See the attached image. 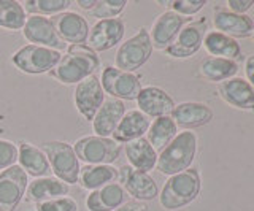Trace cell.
<instances>
[{
	"label": "cell",
	"instance_id": "6da1fadb",
	"mask_svg": "<svg viewBox=\"0 0 254 211\" xmlns=\"http://www.w3.org/2000/svg\"><path fill=\"white\" fill-rule=\"evenodd\" d=\"M99 67L100 57L97 53L86 45H71L50 73L62 84H73L92 76Z\"/></svg>",
	"mask_w": 254,
	"mask_h": 211
},
{
	"label": "cell",
	"instance_id": "7a4b0ae2",
	"mask_svg": "<svg viewBox=\"0 0 254 211\" xmlns=\"http://www.w3.org/2000/svg\"><path fill=\"white\" fill-rule=\"evenodd\" d=\"M197 153V137L194 132L185 130L175 137L157 156V170L164 175H177L194 162Z\"/></svg>",
	"mask_w": 254,
	"mask_h": 211
},
{
	"label": "cell",
	"instance_id": "3957f363",
	"mask_svg": "<svg viewBox=\"0 0 254 211\" xmlns=\"http://www.w3.org/2000/svg\"><path fill=\"white\" fill-rule=\"evenodd\" d=\"M198 192H200V175L195 168H188L167 179L159 195V202L164 210H180L194 202Z\"/></svg>",
	"mask_w": 254,
	"mask_h": 211
},
{
	"label": "cell",
	"instance_id": "277c9868",
	"mask_svg": "<svg viewBox=\"0 0 254 211\" xmlns=\"http://www.w3.org/2000/svg\"><path fill=\"white\" fill-rule=\"evenodd\" d=\"M42 151L46 154L51 171L65 184H76L79 178V162L68 143L48 142L42 145Z\"/></svg>",
	"mask_w": 254,
	"mask_h": 211
},
{
	"label": "cell",
	"instance_id": "5b68a950",
	"mask_svg": "<svg viewBox=\"0 0 254 211\" xmlns=\"http://www.w3.org/2000/svg\"><path fill=\"white\" fill-rule=\"evenodd\" d=\"M78 160L86 162L87 165H111L121 154V146L113 138L103 137H84L79 138L73 146Z\"/></svg>",
	"mask_w": 254,
	"mask_h": 211
},
{
	"label": "cell",
	"instance_id": "8992f818",
	"mask_svg": "<svg viewBox=\"0 0 254 211\" xmlns=\"http://www.w3.org/2000/svg\"><path fill=\"white\" fill-rule=\"evenodd\" d=\"M151 53H153V43H151L149 32L145 27H141L138 34L130 37L118 48L115 65L121 72L132 73L151 57Z\"/></svg>",
	"mask_w": 254,
	"mask_h": 211
},
{
	"label": "cell",
	"instance_id": "52a82bcc",
	"mask_svg": "<svg viewBox=\"0 0 254 211\" xmlns=\"http://www.w3.org/2000/svg\"><path fill=\"white\" fill-rule=\"evenodd\" d=\"M62 54L56 50L45 48L38 45H26L21 50L13 54V64L18 67L21 72H26L30 75H40L51 72L58 65Z\"/></svg>",
	"mask_w": 254,
	"mask_h": 211
},
{
	"label": "cell",
	"instance_id": "ba28073f",
	"mask_svg": "<svg viewBox=\"0 0 254 211\" xmlns=\"http://www.w3.org/2000/svg\"><path fill=\"white\" fill-rule=\"evenodd\" d=\"M29 186L27 173L13 165L0 173V211H16Z\"/></svg>",
	"mask_w": 254,
	"mask_h": 211
},
{
	"label": "cell",
	"instance_id": "9c48e42d",
	"mask_svg": "<svg viewBox=\"0 0 254 211\" xmlns=\"http://www.w3.org/2000/svg\"><path fill=\"white\" fill-rule=\"evenodd\" d=\"M100 84L103 92L110 94L118 100H137L141 91V81L138 76L121 72L116 67L103 68Z\"/></svg>",
	"mask_w": 254,
	"mask_h": 211
},
{
	"label": "cell",
	"instance_id": "30bf717a",
	"mask_svg": "<svg viewBox=\"0 0 254 211\" xmlns=\"http://www.w3.org/2000/svg\"><path fill=\"white\" fill-rule=\"evenodd\" d=\"M118 181L123 189L137 202H149L159 195L157 184L145 171L135 170L130 165H123L118 170Z\"/></svg>",
	"mask_w": 254,
	"mask_h": 211
},
{
	"label": "cell",
	"instance_id": "8fae6325",
	"mask_svg": "<svg viewBox=\"0 0 254 211\" xmlns=\"http://www.w3.org/2000/svg\"><path fill=\"white\" fill-rule=\"evenodd\" d=\"M124 30H126V26L121 18L100 19L95 22L92 29H89L86 46L91 48L94 53L107 51L123 40Z\"/></svg>",
	"mask_w": 254,
	"mask_h": 211
},
{
	"label": "cell",
	"instance_id": "7c38bea8",
	"mask_svg": "<svg viewBox=\"0 0 254 211\" xmlns=\"http://www.w3.org/2000/svg\"><path fill=\"white\" fill-rule=\"evenodd\" d=\"M103 102H105V92L95 75L78 83L75 89V106L86 121L94 119Z\"/></svg>",
	"mask_w": 254,
	"mask_h": 211
},
{
	"label": "cell",
	"instance_id": "4fadbf2b",
	"mask_svg": "<svg viewBox=\"0 0 254 211\" xmlns=\"http://www.w3.org/2000/svg\"><path fill=\"white\" fill-rule=\"evenodd\" d=\"M206 30V21L200 19L195 22L186 24L180 30V34L175 38V42L165 50V53L172 57L185 59L195 54L203 43Z\"/></svg>",
	"mask_w": 254,
	"mask_h": 211
},
{
	"label": "cell",
	"instance_id": "5bb4252c",
	"mask_svg": "<svg viewBox=\"0 0 254 211\" xmlns=\"http://www.w3.org/2000/svg\"><path fill=\"white\" fill-rule=\"evenodd\" d=\"M22 34L32 45L45 46V48H51L56 51L65 48V43L56 34L51 19H48L46 16H38V14L29 16L26 19V24H24Z\"/></svg>",
	"mask_w": 254,
	"mask_h": 211
},
{
	"label": "cell",
	"instance_id": "9a60e30c",
	"mask_svg": "<svg viewBox=\"0 0 254 211\" xmlns=\"http://www.w3.org/2000/svg\"><path fill=\"white\" fill-rule=\"evenodd\" d=\"M51 22L56 29V34L64 43L84 45L89 35V24L81 14L73 11H64L54 14Z\"/></svg>",
	"mask_w": 254,
	"mask_h": 211
},
{
	"label": "cell",
	"instance_id": "2e32d148",
	"mask_svg": "<svg viewBox=\"0 0 254 211\" xmlns=\"http://www.w3.org/2000/svg\"><path fill=\"white\" fill-rule=\"evenodd\" d=\"M188 22V18L175 11H165L159 16L153 27H151L149 38L153 43V48L156 50H167L175 42V38L180 34V30L185 27Z\"/></svg>",
	"mask_w": 254,
	"mask_h": 211
},
{
	"label": "cell",
	"instance_id": "e0dca14e",
	"mask_svg": "<svg viewBox=\"0 0 254 211\" xmlns=\"http://www.w3.org/2000/svg\"><path fill=\"white\" fill-rule=\"evenodd\" d=\"M219 96L230 106L243 111H254V89L243 78H229L219 84Z\"/></svg>",
	"mask_w": 254,
	"mask_h": 211
},
{
	"label": "cell",
	"instance_id": "ac0fdd59",
	"mask_svg": "<svg viewBox=\"0 0 254 211\" xmlns=\"http://www.w3.org/2000/svg\"><path fill=\"white\" fill-rule=\"evenodd\" d=\"M137 105L143 114L148 118H162V116H170L175 108L173 99L162 91L161 88L148 86L143 88L137 97Z\"/></svg>",
	"mask_w": 254,
	"mask_h": 211
},
{
	"label": "cell",
	"instance_id": "d6986e66",
	"mask_svg": "<svg viewBox=\"0 0 254 211\" xmlns=\"http://www.w3.org/2000/svg\"><path fill=\"white\" fill-rule=\"evenodd\" d=\"M124 114H126V105L123 100L107 99L92 119V129L95 132V135L110 138V135H113V132L116 130L118 124L121 122Z\"/></svg>",
	"mask_w": 254,
	"mask_h": 211
},
{
	"label": "cell",
	"instance_id": "ffe728a7",
	"mask_svg": "<svg viewBox=\"0 0 254 211\" xmlns=\"http://www.w3.org/2000/svg\"><path fill=\"white\" fill-rule=\"evenodd\" d=\"M170 118L181 129H194L202 127L213 119V111L210 106L205 104H197V102H185V104L175 105Z\"/></svg>",
	"mask_w": 254,
	"mask_h": 211
},
{
	"label": "cell",
	"instance_id": "44dd1931",
	"mask_svg": "<svg viewBox=\"0 0 254 211\" xmlns=\"http://www.w3.org/2000/svg\"><path fill=\"white\" fill-rule=\"evenodd\" d=\"M129 195L119 183H110L100 189L92 191L86 199L89 211H115L127 202Z\"/></svg>",
	"mask_w": 254,
	"mask_h": 211
},
{
	"label": "cell",
	"instance_id": "7402d4cb",
	"mask_svg": "<svg viewBox=\"0 0 254 211\" xmlns=\"http://www.w3.org/2000/svg\"><path fill=\"white\" fill-rule=\"evenodd\" d=\"M149 126L151 121L146 114H143L140 110H130L123 116L121 122L118 124L111 137L116 143H129L141 138L148 132Z\"/></svg>",
	"mask_w": 254,
	"mask_h": 211
},
{
	"label": "cell",
	"instance_id": "603a6c76",
	"mask_svg": "<svg viewBox=\"0 0 254 211\" xmlns=\"http://www.w3.org/2000/svg\"><path fill=\"white\" fill-rule=\"evenodd\" d=\"M70 192L68 184L62 183L58 178H50V176H43V178H37L34 179L26 191V202H46V200H53V199H59L67 195Z\"/></svg>",
	"mask_w": 254,
	"mask_h": 211
},
{
	"label": "cell",
	"instance_id": "cb8c5ba5",
	"mask_svg": "<svg viewBox=\"0 0 254 211\" xmlns=\"http://www.w3.org/2000/svg\"><path fill=\"white\" fill-rule=\"evenodd\" d=\"M214 27L218 29V32L224 34L230 38L238 37H248L253 32L254 22L250 16L246 14H235L227 10H218L214 13Z\"/></svg>",
	"mask_w": 254,
	"mask_h": 211
},
{
	"label": "cell",
	"instance_id": "d4e9b609",
	"mask_svg": "<svg viewBox=\"0 0 254 211\" xmlns=\"http://www.w3.org/2000/svg\"><path fill=\"white\" fill-rule=\"evenodd\" d=\"M19 167L34 178H43L51 171L46 154L40 148L22 142L18 150Z\"/></svg>",
	"mask_w": 254,
	"mask_h": 211
},
{
	"label": "cell",
	"instance_id": "484cf974",
	"mask_svg": "<svg viewBox=\"0 0 254 211\" xmlns=\"http://www.w3.org/2000/svg\"><path fill=\"white\" fill-rule=\"evenodd\" d=\"M124 151L132 168L148 173L149 170H153L156 167L157 153L154 151V148L149 145L146 138L141 137V138L133 140V142L126 143Z\"/></svg>",
	"mask_w": 254,
	"mask_h": 211
},
{
	"label": "cell",
	"instance_id": "4316f807",
	"mask_svg": "<svg viewBox=\"0 0 254 211\" xmlns=\"http://www.w3.org/2000/svg\"><path fill=\"white\" fill-rule=\"evenodd\" d=\"M202 45L205 46L206 53L213 57L229 59L235 62V59H240L242 56V48L237 43V40L218 32V30L206 34Z\"/></svg>",
	"mask_w": 254,
	"mask_h": 211
},
{
	"label": "cell",
	"instance_id": "83f0119b",
	"mask_svg": "<svg viewBox=\"0 0 254 211\" xmlns=\"http://www.w3.org/2000/svg\"><path fill=\"white\" fill-rule=\"evenodd\" d=\"M118 178V168L113 165H84L79 168L78 181L86 191H95L113 183Z\"/></svg>",
	"mask_w": 254,
	"mask_h": 211
},
{
	"label": "cell",
	"instance_id": "f1b7e54d",
	"mask_svg": "<svg viewBox=\"0 0 254 211\" xmlns=\"http://www.w3.org/2000/svg\"><path fill=\"white\" fill-rule=\"evenodd\" d=\"M146 134H148L146 140L157 153V151H162L164 148L178 135V127L170 116H162V118H156L151 122Z\"/></svg>",
	"mask_w": 254,
	"mask_h": 211
},
{
	"label": "cell",
	"instance_id": "f546056e",
	"mask_svg": "<svg viewBox=\"0 0 254 211\" xmlns=\"http://www.w3.org/2000/svg\"><path fill=\"white\" fill-rule=\"evenodd\" d=\"M198 70H200V75L206 81L222 83V81L229 80V78H234V75L238 70V65L234 60H229V59L208 57L200 62Z\"/></svg>",
	"mask_w": 254,
	"mask_h": 211
},
{
	"label": "cell",
	"instance_id": "4dcf8cb0",
	"mask_svg": "<svg viewBox=\"0 0 254 211\" xmlns=\"http://www.w3.org/2000/svg\"><path fill=\"white\" fill-rule=\"evenodd\" d=\"M26 11L14 0H0V27L8 30H21L26 24Z\"/></svg>",
	"mask_w": 254,
	"mask_h": 211
},
{
	"label": "cell",
	"instance_id": "1f68e13d",
	"mask_svg": "<svg viewBox=\"0 0 254 211\" xmlns=\"http://www.w3.org/2000/svg\"><path fill=\"white\" fill-rule=\"evenodd\" d=\"M71 5L70 0H27L22 3L24 11L30 13V16L38 14H59L64 13V10H67Z\"/></svg>",
	"mask_w": 254,
	"mask_h": 211
},
{
	"label": "cell",
	"instance_id": "d6a6232c",
	"mask_svg": "<svg viewBox=\"0 0 254 211\" xmlns=\"http://www.w3.org/2000/svg\"><path fill=\"white\" fill-rule=\"evenodd\" d=\"M126 5V0H103V2H97V5L91 10V14L100 19H113L124 11Z\"/></svg>",
	"mask_w": 254,
	"mask_h": 211
},
{
	"label": "cell",
	"instance_id": "836d02e7",
	"mask_svg": "<svg viewBox=\"0 0 254 211\" xmlns=\"http://www.w3.org/2000/svg\"><path fill=\"white\" fill-rule=\"evenodd\" d=\"M37 211H78V203L71 197H59L37 203Z\"/></svg>",
	"mask_w": 254,
	"mask_h": 211
},
{
	"label": "cell",
	"instance_id": "e575fe53",
	"mask_svg": "<svg viewBox=\"0 0 254 211\" xmlns=\"http://www.w3.org/2000/svg\"><path fill=\"white\" fill-rule=\"evenodd\" d=\"M18 160V148L8 140H0V170H6Z\"/></svg>",
	"mask_w": 254,
	"mask_h": 211
},
{
	"label": "cell",
	"instance_id": "d590c367",
	"mask_svg": "<svg viewBox=\"0 0 254 211\" xmlns=\"http://www.w3.org/2000/svg\"><path fill=\"white\" fill-rule=\"evenodd\" d=\"M205 5H206L205 0H175V2L170 3L172 11L181 14V16L195 14L197 11H200Z\"/></svg>",
	"mask_w": 254,
	"mask_h": 211
},
{
	"label": "cell",
	"instance_id": "8d00e7d4",
	"mask_svg": "<svg viewBox=\"0 0 254 211\" xmlns=\"http://www.w3.org/2000/svg\"><path fill=\"white\" fill-rule=\"evenodd\" d=\"M229 10L235 14H245L254 5V0H230L227 2Z\"/></svg>",
	"mask_w": 254,
	"mask_h": 211
},
{
	"label": "cell",
	"instance_id": "74e56055",
	"mask_svg": "<svg viewBox=\"0 0 254 211\" xmlns=\"http://www.w3.org/2000/svg\"><path fill=\"white\" fill-rule=\"evenodd\" d=\"M115 211H146V205H145V203H141V202L132 200V202H126L124 205L116 208Z\"/></svg>",
	"mask_w": 254,
	"mask_h": 211
},
{
	"label": "cell",
	"instance_id": "f35d334b",
	"mask_svg": "<svg viewBox=\"0 0 254 211\" xmlns=\"http://www.w3.org/2000/svg\"><path fill=\"white\" fill-rule=\"evenodd\" d=\"M245 72H246V78H248V83L253 86V89H254V56L246 59Z\"/></svg>",
	"mask_w": 254,
	"mask_h": 211
},
{
	"label": "cell",
	"instance_id": "ab89813d",
	"mask_svg": "<svg viewBox=\"0 0 254 211\" xmlns=\"http://www.w3.org/2000/svg\"><path fill=\"white\" fill-rule=\"evenodd\" d=\"M78 6L79 8H83V10H92L95 5H97V2H95V0H91V2H84V0H78Z\"/></svg>",
	"mask_w": 254,
	"mask_h": 211
},
{
	"label": "cell",
	"instance_id": "60d3db41",
	"mask_svg": "<svg viewBox=\"0 0 254 211\" xmlns=\"http://www.w3.org/2000/svg\"><path fill=\"white\" fill-rule=\"evenodd\" d=\"M251 37H253V40H254V26H253V32H251Z\"/></svg>",
	"mask_w": 254,
	"mask_h": 211
}]
</instances>
